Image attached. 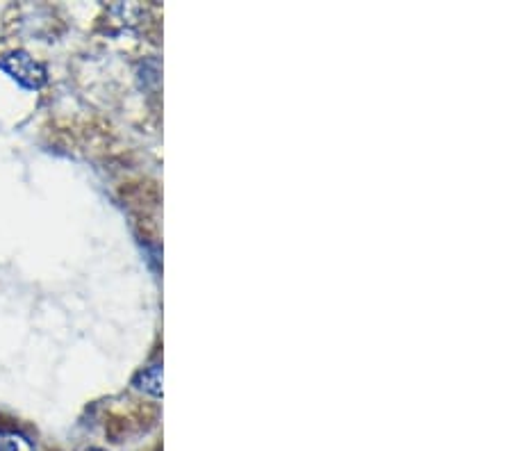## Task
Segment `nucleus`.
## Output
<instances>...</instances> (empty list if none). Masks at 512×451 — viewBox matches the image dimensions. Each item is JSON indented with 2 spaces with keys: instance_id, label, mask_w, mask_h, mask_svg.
<instances>
[{
  "instance_id": "1",
  "label": "nucleus",
  "mask_w": 512,
  "mask_h": 451,
  "mask_svg": "<svg viewBox=\"0 0 512 451\" xmlns=\"http://www.w3.org/2000/svg\"><path fill=\"white\" fill-rule=\"evenodd\" d=\"M0 67L10 73L16 82H21V85L28 89H39L46 82V69L26 51H14L10 55H5V60L0 62Z\"/></svg>"
},
{
  "instance_id": "2",
  "label": "nucleus",
  "mask_w": 512,
  "mask_h": 451,
  "mask_svg": "<svg viewBox=\"0 0 512 451\" xmlns=\"http://www.w3.org/2000/svg\"><path fill=\"white\" fill-rule=\"evenodd\" d=\"M135 385L153 397H162V365H151L137 374Z\"/></svg>"
},
{
  "instance_id": "3",
  "label": "nucleus",
  "mask_w": 512,
  "mask_h": 451,
  "mask_svg": "<svg viewBox=\"0 0 512 451\" xmlns=\"http://www.w3.org/2000/svg\"><path fill=\"white\" fill-rule=\"evenodd\" d=\"M0 451H37L30 438L19 431H0Z\"/></svg>"
},
{
  "instance_id": "4",
  "label": "nucleus",
  "mask_w": 512,
  "mask_h": 451,
  "mask_svg": "<svg viewBox=\"0 0 512 451\" xmlns=\"http://www.w3.org/2000/svg\"><path fill=\"white\" fill-rule=\"evenodd\" d=\"M85 451H103V449H85Z\"/></svg>"
}]
</instances>
